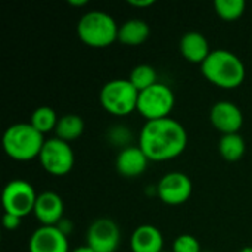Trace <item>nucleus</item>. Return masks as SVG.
Instances as JSON below:
<instances>
[{
  "instance_id": "f257e3e1",
  "label": "nucleus",
  "mask_w": 252,
  "mask_h": 252,
  "mask_svg": "<svg viewBox=\"0 0 252 252\" xmlns=\"http://www.w3.org/2000/svg\"><path fill=\"white\" fill-rule=\"evenodd\" d=\"M188 146V133L185 127L173 120L162 118L146 121L139 134V148L149 161L161 162L180 157Z\"/></svg>"
},
{
  "instance_id": "c85d7f7f",
  "label": "nucleus",
  "mask_w": 252,
  "mask_h": 252,
  "mask_svg": "<svg viewBox=\"0 0 252 252\" xmlns=\"http://www.w3.org/2000/svg\"><path fill=\"white\" fill-rule=\"evenodd\" d=\"M71 252H94L89 245H81V247H77V248H74Z\"/></svg>"
},
{
  "instance_id": "7c9ffc66",
  "label": "nucleus",
  "mask_w": 252,
  "mask_h": 252,
  "mask_svg": "<svg viewBox=\"0 0 252 252\" xmlns=\"http://www.w3.org/2000/svg\"><path fill=\"white\" fill-rule=\"evenodd\" d=\"M202 252H214V251H202Z\"/></svg>"
},
{
  "instance_id": "4468645a",
  "label": "nucleus",
  "mask_w": 252,
  "mask_h": 252,
  "mask_svg": "<svg viewBox=\"0 0 252 252\" xmlns=\"http://www.w3.org/2000/svg\"><path fill=\"white\" fill-rule=\"evenodd\" d=\"M149 158L145 155V152L137 146H128L118 152L115 159V168L117 171L127 179H134L143 174L148 168Z\"/></svg>"
},
{
  "instance_id": "1a4fd4ad",
  "label": "nucleus",
  "mask_w": 252,
  "mask_h": 252,
  "mask_svg": "<svg viewBox=\"0 0 252 252\" xmlns=\"http://www.w3.org/2000/svg\"><path fill=\"white\" fill-rule=\"evenodd\" d=\"M193 185L188 174L171 171L161 177L157 186L159 199L167 205H182L192 196Z\"/></svg>"
},
{
  "instance_id": "a211bd4d",
  "label": "nucleus",
  "mask_w": 252,
  "mask_h": 252,
  "mask_svg": "<svg viewBox=\"0 0 252 252\" xmlns=\"http://www.w3.org/2000/svg\"><path fill=\"white\" fill-rule=\"evenodd\" d=\"M84 131V120L77 114H65L59 117L58 126L55 128V137L71 143L77 140Z\"/></svg>"
},
{
  "instance_id": "39448f33",
  "label": "nucleus",
  "mask_w": 252,
  "mask_h": 252,
  "mask_svg": "<svg viewBox=\"0 0 252 252\" xmlns=\"http://www.w3.org/2000/svg\"><path fill=\"white\" fill-rule=\"evenodd\" d=\"M99 100L102 108L115 117H126L137 111L139 90L128 78H115L103 84Z\"/></svg>"
},
{
  "instance_id": "a878e982",
  "label": "nucleus",
  "mask_w": 252,
  "mask_h": 252,
  "mask_svg": "<svg viewBox=\"0 0 252 252\" xmlns=\"http://www.w3.org/2000/svg\"><path fill=\"white\" fill-rule=\"evenodd\" d=\"M56 227L63 233V235H69L71 232H72V221H69V220H66V219H62L58 224H56Z\"/></svg>"
},
{
  "instance_id": "2eb2a0df",
  "label": "nucleus",
  "mask_w": 252,
  "mask_h": 252,
  "mask_svg": "<svg viewBox=\"0 0 252 252\" xmlns=\"http://www.w3.org/2000/svg\"><path fill=\"white\" fill-rule=\"evenodd\" d=\"M211 52L207 37L199 31H188L180 38V53L188 62L202 65Z\"/></svg>"
},
{
  "instance_id": "4be33fe9",
  "label": "nucleus",
  "mask_w": 252,
  "mask_h": 252,
  "mask_svg": "<svg viewBox=\"0 0 252 252\" xmlns=\"http://www.w3.org/2000/svg\"><path fill=\"white\" fill-rule=\"evenodd\" d=\"M247 3L244 0H216L214 10L224 21H236L245 12Z\"/></svg>"
},
{
  "instance_id": "bb28decb",
  "label": "nucleus",
  "mask_w": 252,
  "mask_h": 252,
  "mask_svg": "<svg viewBox=\"0 0 252 252\" xmlns=\"http://www.w3.org/2000/svg\"><path fill=\"white\" fill-rule=\"evenodd\" d=\"M130 6H133V7H149V6H152V4H155V0H128L127 1Z\"/></svg>"
},
{
  "instance_id": "c756f323",
  "label": "nucleus",
  "mask_w": 252,
  "mask_h": 252,
  "mask_svg": "<svg viewBox=\"0 0 252 252\" xmlns=\"http://www.w3.org/2000/svg\"><path fill=\"white\" fill-rule=\"evenodd\" d=\"M238 252H252V247H244V248H241Z\"/></svg>"
},
{
  "instance_id": "7ed1b4c3",
  "label": "nucleus",
  "mask_w": 252,
  "mask_h": 252,
  "mask_svg": "<svg viewBox=\"0 0 252 252\" xmlns=\"http://www.w3.org/2000/svg\"><path fill=\"white\" fill-rule=\"evenodd\" d=\"M46 139L30 123H16L3 133V149L15 161H31L40 157Z\"/></svg>"
},
{
  "instance_id": "dca6fc26",
  "label": "nucleus",
  "mask_w": 252,
  "mask_h": 252,
  "mask_svg": "<svg viewBox=\"0 0 252 252\" xmlns=\"http://www.w3.org/2000/svg\"><path fill=\"white\" fill-rule=\"evenodd\" d=\"M131 252H162L164 236L159 229L152 224H140L130 238Z\"/></svg>"
},
{
  "instance_id": "f3484780",
  "label": "nucleus",
  "mask_w": 252,
  "mask_h": 252,
  "mask_svg": "<svg viewBox=\"0 0 252 252\" xmlns=\"http://www.w3.org/2000/svg\"><path fill=\"white\" fill-rule=\"evenodd\" d=\"M151 34V28L146 21L131 18L124 21L118 28V41L126 46H140Z\"/></svg>"
},
{
  "instance_id": "6ab92c4d",
  "label": "nucleus",
  "mask_w": 252,
  "mask_h": 252,
  "mask_svg": "<svg viewBox=\"0 0 252 252\" xmlns=\"http://www.w3.org/2000/svg\"><path fill=\"white\" fill-rule=\"evenodd\" d=\"M245 140L239 133L223 134L219 140V154L229 162H236L245 155Z\"/></svg>"
},
{
  "instance_id": "aec40b11",
  "label": "nucleus",
  "mask_w": 252,
  "mask_h": 252,
  "mask_svg": "<svg viewBox=\"0 0 252 252\" xmlns=\"http://www.w3.org/2000/svg\"><path fill=\"white\" fill-rule=\"evenodd\" d=\"M58 121H59V117L56 115L55 109L50 106H38L32 111L30 117V124L43 136L46 133L55 131Z\"/></svg>"
},
{
  "instance_id": "cd10ccee",
  "label": "nucleus",
  "mask_w": 252,
  "mask_h": 252,
  "mask_svg": "<svg viewBox=\"0 0 252 252\" xmlns=\"http://www.w3.org/2000/svg\"><path fill=\"white\" fill-rule=\"evenodd\" d=\"M68 4H69V6L80 7V6H86V4H87V0H68Z\"/></svg>"
},
{
  "instance_id": "9d476101",
  "label": "nucleus",
  "mask_w": 252,
  "mask_h": 252,
  "mask_svg": "<svg viewBox=\"0 0 252 252\" xmlns=\"http://www.w3.org/2000/svg\"><path fill=\"white\" fill-rule=\"evenodd\" d=\"M121 232L118 224L106 217L96 219L87 229V244L94 252H115L120 247Z\"/></svg>"
},
{
  "instance_id": "20e7f679",
  "label": "nucleus",
  "mask_w": 252,
  "mask_h": 252,
  "mask_svg": "<svg viewBox=\"0 0 252 252\" xmlns=\"http://www.w3.org/2000/svg\"><path fill=\"white\" fill-rule=\"evenodd\" d=\"M118 28L117 21L108 12L90 10L78 19L77 35L84 44L102 49L118 40Z\"/></svg>"
},
{
  "instance_id": "f8f14e48",
  "label": "nucleus",
  "mask_w": 252,
  "mask_h": 252,
  "mask_svg": "<svg viewBox=\"0 0 252 252\" xmlns=\"http://www.w3.org/2000/svg\"><path fill=\"white\" fill-rule=\"evenodd\" d=\"M30 252H71L68 236L56 226H40L28 241Z\"/></svg>"
},
{
  "instance_id": "6e6552de",
  "label": "nucleus",
  "mask_w": 252,
  "mask_h": 252,
  "mask_svg": "<svg viewBox=\"0 0 252 252\" xmlns=\"http://www.w3.org/2000/svg\"><path fill=\"white\" fill-rule=\"evenodd\" d=\"M38 161L43 170L52 176H66L75 162V155L71 143H66L58 137L47 139L40 152Z\"/></svg>"
},
{
  "instance_id": "9b49d317",
  "label": "nucleus",
  "mask_w": 252,
  "mask_h": 252,
  "mask_svg": "<svg viewBox=\"0 0 252 252\" xmlns=\"http://www.w3.org/2000/svg\"><path fill=\"white\" fill-rule=\"evenodd\" d=\"M210 121L216 130L223 134L239 133L244 126V114L241 108L230 100H219L211 106Z\"/></svg>"
},
{
  "instance_id": "393cba45",
  "label": "nucleus",
  "mask_w": 252,
  "mask_h": 252,
  "mask_svg": "<svg viewBox=\"0 0 252 252\" xmlns=\"http://www.w3.org/2000/svg\"><path fill=\"white\" fill-rule=\"evenodd\" d=\"M21 217H18V216H13V214H7V213H4L3 214V226H4V229H7V230H16L18 227H19V224H21Z\"/></svg>"
},
{
  "instance_id": "b1692460",
  "label": "nucleus",
  "mask_w": 252,
  "mask_h": 252,
  "mask_svg": "<svg viewBox=\"0 0 252 252\" xmlns=\"http://www.w3.org/2000/svg\"><path fill=\"white\" fill-rule=\"evenodd\" d=\"M171 252H202L199 241L193 235H180L173 241Z\"/></svg>"
},
{
  "instance_id": "0eeeda50",
  "label": "nucleus",
  "mask_w": 252,
  "mask_h": 252,
  "mask_svg": "<svg viewBox=\"0 0 252 252\" xmlns=\"http://www.w3.org/2000/svg\"><path fill=\"white\" fill-rule=\"evenodd\" d=\"M35 189L27 180L15 179L9 182L1 193L3 210L7 214L18 216L21 219L34 213L35 201H37Z\"/></svg>"
},
{
  "instance_id": "412c9836",
  "label": "nucleus",
  "mask_w": 252,
  "mask_h": 252,
  "mask_svg": "<svg viewBox=\"0 0 252 252\" xmlns=\"http://www.w3.org/2000/svg\"><path fill=\"white\" fill-rule=\"evenodd\" d=\"M130 83L140 92L152 87L154 84L158 83V74H157V69L152 66V65H148V63H140L137 66H134L130 72V77H128Z\"/></svg>"
},
{
  "instance_id": "f03ea898",
  "label": "nucleus",
  "mask_w": 252,
  "mask_h": 252,
  "mask_svg": "<svg viewBox=\"0 0 252 252\" xmlns=\"http://www.w3.org/2000/svg\"><path fill=\"white\" fill-rule=\"evenodd\" d=\"M202 75L220 89L239 87L247 75L242 59L230 50L216 49L201 65Z\"/></svg>"
},
{
  "instance_id": "5701e85b",
  "label": "nucleus",
  "mask_w": 252,
  "mask_h": 252,
  "mask_svg": "<svg viewBox=\"0 0 252 252\" xmlns=\"http://www.w3.org/2000/svg\"><path fill=\"white\" fill-rule=\"evenodd\" d=\"M106 137H108V140H109L111 145L120 146L121 149L131 146V145H128V142L131 140V131H130L128 127H126V126H123V124H115V126H112V127L108 130Z\"/></svg>"
},
{
  "instance_id": "ddd939ff",
  "label": "nucleus",
  "mask_w": 252,
  "mask_h": 252,
  "mask_svg": "<svg viewBox=\"0 0 252 252\" xmlns=\"http://www.w3.org/2000/svg\"><path fill=\"white\" fill-rule=\"evenodd\" d=\"M63 210L62 198L53 190H46L38 193L32 214L41 226H56L63 219Z\"/></svg>"
},
{
  "instance_id": "423d86ee",
  "label": "nucleus",
  "mask_w": 252,
  "mask_h": 252,
  "mask_svg": "<svg viewBox=\"0 0 252 252\" xmlns=\"http://www.w3.org/2000/svg\"><path fill=\"white\" fill-rule=\"evenodd\" d=\"M176 103L174 92L164 83H157L152 87L139 93L137 112L146 120H162L168 118Z\"/></svg>"
},
{
  "instance_id": "2f4dec72",
  "label": "nucleus",
  "mask_w": 252,
  "mask_h": 252,
  "mask_svg": "<svg viewBox=\"0 0 252 252\" xmlns=\"http://www.w3.org/2000/svg\"><path fill=\"white\" fill-rule=\"evenodd\" d=\"M162 252H171V251H162Z\"/></svg>"
}]
</instances>
